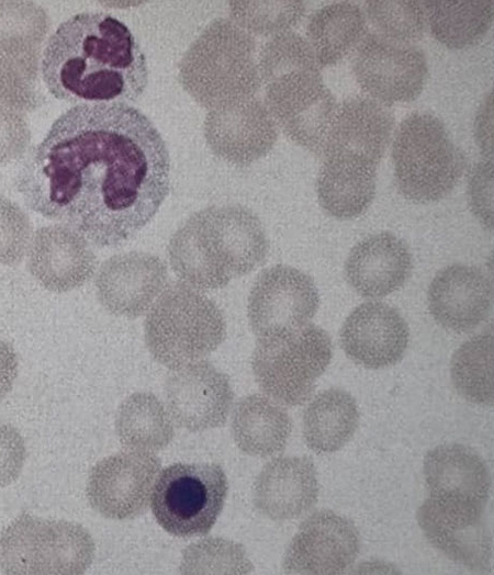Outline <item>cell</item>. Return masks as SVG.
Returning <instances> with one entry per match:
<instances>
[{
  "instance_id": "obj_1",
  "label": "cell",
  "mask_w": 494,
  "mask_h": 575,
  "mask_svg": "<svg viewBox=\"0 0 494 575\" xmlns=\"http://www.w3.org/2000/svg\"><path fill=\"white\" fill-rule=\"evenodd\" d=\"M24 203L97 247L135 237L169 192L170 157L154 123L126 103L59 115L15 177Z\"/></svg>"
},
{
  "instance_id": "obj_2",
  "label": "cell",
  "mask_w": 494,
  "mask_h": 575,
  "mask_svg": "<svg viewBox=\"0 0 494 575\" xmlns=\"http://www.w3.org/2000/svg\"><path fill=\"white\" fill-rule=\"evenodd\" d=\"M45 87L78 104L137 101L148 84L146 56L128 26L105 12H82L49 37L41 60Z\"/></svg>"
},
{
  "instance_id": "obj_3",
  "label": "cell",
  "mask_w": 494,
  "mask_h": 575,
  "mask_svg": "<svg viewBox=\"0 0 494 575\" xmlns=\"http://www.w3.org/2000/svg\"><path fill=\"white\" fill-rule=\"evenodd\" d=\"M268 251L262 223L242 205H214L198 211L168 244L172 270L198 290L226 286L262 264Z\"/></svg>"
},
{
  "instance_id": "obj_4",
  "label": "cell",
  "mask_w": 494,
  "mask_h": 575,
  "mask_svg": "<svg viewBox=\"0 0 494 575\" xmlns=\"http://www.w3.org/2000/svg\"><path fill=\"white\" fill-rule=\"evenodd\" d=\"M250 33L233 20L212 21L179 64V81L203 108L213 110L255 97L261 84Z\"/></svg>"
},
{
  "instance_id": "obj_5",
  "label": "cell",
  "mask_w": 494,
  "mask_h": 575,
  "mask_svg": "<svg viewBox=\"0 0 494 575\" xmlns=\"http://www.w3.org/2000/svg\"><path fill=\"white\" fill-rule=\"evenodd\" d=\"M144 335L153 358L173 370L216 350L226 337V322L210 297L188 284L175 283L151 305Z\"/></svg>"
},
{
  "instance_id": "obj_6",
  "label": "cell",
  "mask_w": 494,
  "mask_h": 575,
  "mask_svg": "<svg viewBox=\"0 0 494 575\" xmlns=\"http://www.w3.org/2000/svg\"><path fill=\"white\" fill-rule=\"evenodd\" d=\"M400 192L417 203L436 202L458 184L465 158L445 124L431 113L415 112L402 121L392 145Z\"/></svg>"
},
{
  "instance_id": "obj_7",
  "label": "cell",
  "mask_w": 494,
  "mask_h": 575,
  "mask_svg": "<svg viewBox=\"0 0 494 575\" xmlns=\"http://www.w3.org/2000/svg\"><path fill=\"white\" fill-rule=\"evenodd\" d=\"M94 551L81 525L22 514L0 537V568L11 575H78L89 568Z\"/></svg>"
},
{
  "instance_id": "obj_8",
  "label": "cell",
  "mask_w": 494,
  "mask_h": 575,
  "mask_svg": "<svg viewBox=\"0 0 494 575\" xmlns=\"http://www.w3.org/2000/svg\"><path fill=\"white\" fill-rule=\"evenodd\" d=\"M332 356L327 332L316 325L306 324L260 336L251 368L266 395L279 404L296 406L310 398Z\"/></svg>"
},
{
  "instance_id": "obj_9",
  "label": "cell",
  "mask_w": 494,
  "mask_h": 575,
  "mask_svg": "<svg viewBox=\"0 0 494 575\" xmlns=\"http://www.w3.org/2000/svg\"><path fill=\"white\" fill-rule=\"evenodd\" d=\"M227 491V477L218 464L173 463L157 476L151 511L157 523L172 535H203L216 522Z\"/></svg>"
},
{
  "instance_id": "obj_10",
  "label": "cell",
  "mask_w": 494,
  "mask_h": 575,
  "mask_svg": "<svg viewBox=\"0 0 494 575\" xmlns=\"http://www.w3.org/2000/svg\"><path fill=\"white\" fill-rule=\"evenodd\" d=\"M265 86L266 105L276 124L297 145L322 156L337 103L319 68L291 69Z\"/></svg>"
},
{
  "instance_id": "obj_11",
  "label": "cell",
  "mask_w": 494,
  "mask_h": 575,
  "mask_svg": "<svg viewBox=\"0 0 494 575\" xmlns=\"http://www.w3.org/2000/svg\"><path fill=\"white\" fill-rule=\"evenodd\" d=\"M352 71L361 89L388 106L419 97L428 78V64L416 45L371 32L355 49Z\"/></svg>"
},
{
  "instance_id": "obj_12",
  "label": "cell",
  "mask_w": 494,
  "mask_h": 575,
  "mask_svg": "<svg viewBox=\"0 0 494 575\" xmlns=\"http://www.w3.org/2000/svg\"><path fill=\"white\" fill-rule=\"evenodd\" d=\"M485 505L472 499L429 496L417 510V521L427 540L447 557L470 570H484L492 560Z\"/></svg>"
},
{
  "instance_id": "obj_13",
  "label": "cell",
  "mask_w": 494,
  "mask_h": 575,
  "mask_svg": "<svg viewBox=\"0 0 494 575\" xmlns=\"http://www.w3.org/2000/svg\"><path fill=\"white\" fill-rule=\"evenodd\" d=\"M160 470L153 452L126 450L99 461L87 482L90 506L102 517L128 520L146 512Z\"/></svg>"
},
{
  "instance_id": "obj_14",
  "label": "cell",
  "mask_w": 494,
  "mask_h": 575,
  "mask_svg": "<svg viewBox=\"0 0 494 575\" xmlns=\"http://www.w3.org/2000/svg\"><path fill=\"white\" fill-rule=\"evenodd\" d=\"M319 305L314 280L285 264L263 270L250 290L249 325L258 337L281 329L300 328L314 317Z\"/></svg>"
},
{
  "instance_id": "obj_15",
  "label": "cell",
  "mask_w": 494,
  "mask_h": 575,
  "mask_svg": "<svg viewBox=\"0 0 494 575\" xmlns=\"http://www.w3.org/2000/svg\"><path fill=\"white\" fill-rule=\"evenodd\" d=\"M164 392L171 419L192 432L223 426L234 401L227 375L204 360L173 369Z\"/></svg>"
},
{
  "instance_id": "obj_16",
  "label": "cell",
  "mask_w": 494,
  "mask_h": 575,
  "mask_svg": "<svg viewBox=\"0 0 494 575\" xmlns=\"http://www.w3.org/2000/svg\"><path fill=\"white\" fill-rule=\"evenodd\" d=\"M204 135L217 157L235 166H248L272 149L278 128L267 105L250 97L210 110Z\"/></svg>"
},
{
  "instance_id": "obj_17",
  "label": "cell",
  "mask_w": 494,
  "mask_h": 575,
  "mask_svg": "<svg viewBox=\"0 0 494 575\" xmlns=\"http://www.w3.org/2000/svg\"><path fill=\"white\" fill-rule=\"evenodd\" d=\"M358 553L359 537L352 522L330 510H319L305 519L292 538L283 570L288 574H341Z\"/></svg>"
},
{
  "instance_id": "obj_18",
  "label": "cell",
  "mask_w": 494,
  "mask_h": 575,
  "mask_svg": "<svg viewBox=\"0 0 494 575\" xmlns=\"http://www.w3.org/2000/svg\"><path fill=\"white\" fill-rule=\"evenodd\" d=\"M164 261L151 253L131 251L105 260L96 278L97 296L111 314L136 318L151 307L167 282Z\"/></svg>"
},
{
  "instance_id": "obj_19",
  "label": "cell",
  "mask_w": 494,
  "mask_h": 575,
  "mask_svg": "<svg viewBox=\"0 0 494 575\" xmlns=\"http://www.w3.org/2000/svg\"><path fill=\"white\" fill-rule=\"evenodd\" d=\"M32 277L46 290L63 293L89 281L97 267L90 243L64 224L38 228L27 251Z\"/></svg>"
},
{
  "instance_id": "obj_20",
  "label": "cell",
  "mask_w": 494,
  "mask_h": 575,
  "mask_svg": "<svg viewBox=\"0 0 494 575\" xmlns=\"http://www.w3.org/2000/svg\"><path fill=\"white\" fill-rule=\"evenodd\" d=\"M409 339L407 324L394 307L381 302H368L356 307L340 330L345 353L368 369L396 364Z\"/></svg>"
},
{
  "instance_id": "obj_21",
  "label": "cell",
  "mask_w": 494,
  "mask_h": 575,
  "mask_svg": "<svg viewBox=\"0 0 494 575\" xmlns=\"http://www.w3.org/2000/svg\"><path fill=\"white\" fill-rule=\"evenodd\" d=\"M394 117L388 108L363 95L337 104L323 155L349 156L378 166L391 140Z\"/></svg>"
},
{
  "instance_id": "obj_22",
  "label": "cell",
  "mask_w": 494,
  "mask_h": 575,
  "mask_svg": "<svg viewBox=\"0 0 494 575\" xmlns=\"http://www.w3.org/2000/svg\"><path fill=\"white\" fill-rule=\"evenodd\" d=\"M317 496L316 470L306 456H280L269 461L252 488L256 509L276 521L303 516L316 504Z\"/></svg>"
},
{
  "instance_id": "obj_23",
  "label": "cell",
  "mask_w": 494,
  "mask_h": 575,
  "mask_svg": "<svg viewBox=\"0 0 494 575\" xmlns=\"http://www.w3.org/2000/svg\"><path fill=\"white\" fill-rule=\"evenodd\" d=\"M491 304L490 280L476 267L449 266L429 285V311L446 329L464 332L476 328L489 316Z\"/></svg>"
},
{
  "instance_id": "obj_24",
  "label": "cell",
  "mask_w": 494,
  "mask_h": 575,
  "mask_svg": "<svg viewBox=\"0 0 494 575\" xmlns=\"http://www.w3.org/2000/svg\"><path fill=\"white\" fill-rule=\"evenodd\" d=\"M412 269L408 247L388 232L359 241L345 264L347 281L363 297H382L393 293L407 281Z\"/></svg>"
},
{
  "instance_id": "obj_25",
  "label": "cell",
  "mask_w": 494,
  "mask_h": 575,
  "mask_svg": "<svg viewBox=\"0 0 494 575\" xmlns=\"http://www.w3.org/2000/svg\"><path fill=\"white\" fill-rule=\"evenodd\" d=\"M377 167L355 157L326 156L316 182L321 206L339 219L363 214L375 195Z\"/></svg>"
},
{
  "instance_id": "obj_26",
  "label": "cell",
  "mask_w": 494,
  "mask_h": 575,
  "mask_svg": "<svg viewBox=\"0 0 494 575\" xmlns=\"http://www.w3.org/2000/svg\"><path fill=\"white\" fill-rule=\"evenodd\" d=\"M424 476L429 496L487 501L489 469L481 455L467 446L441 444L428 451Z\"/></svg>"
},
{
  "instance_id": "obj_27",
  "label": "cell",
  "mask_w": 494,
  "mask_h": 575,
  "mask_svg": "<svg viewBox=\"0 0 494 575\" xmlns=\"http://www.w3.org/2000/svg\"><path fill=\"white\" fill-rule=\"evenodd\" d=\"M288 411L267 396L243 397L234 408L232 435L236 446L252 456H271L282 451L291 435Z\"/></svg>"
},
{
  "instance_id": "obj_28",
  "label": "cell",
  "mask_w": 494,
  "mask_h": 575,
  "mask_svg": "<svg viewBox=\"0 0 494 575\" xmlns=\"http://www.w3.org/2000/svg\"><path fill=\"white\" fill-rule=\"evenodd\" d=\"M367 33L363 10L347 1L317 9L306 25V41L319 68L337 64L357 48Z\"/></svg>"
},
{
  "instance_id": "obj_29",
  "label": "cell",
  "mask_w": 494,
  "mask_h": 575,
  "mask_svg": "<svg viewBox=\"0 0 494 575\" xmlns=\"http://www.w3.org/2000/svg\"><path fill=\"white\" fill-rule=\"evenodd\" d=\"M359 410L355 398L339 388L317 394L303 414V437L316 453H330L343 448L355 435Z\"/></svg>"
},
{
  "instance_id": "obj_30",
  "label": "cell",
  "mask_w": 494,
  "mask_h": 575,
  "mask_svg": "<svg viewBox=\"0 0 494 575\" xmlns=\"http://www.w3.org/2000/svg\"><path fill=\"white\" fill-rule=\"evenodd\" d=\"M115 432L126 450L155 452L165 449L175 436L172 419L160 399L136 392L120 405Z\"/></svg>"
},
{
  "instance_id": "obj_31",
  "label": "cell",
  "mask_w": 494,
  "mask_h": 575,
  "mask_svg": "<svg viewBox=\"0 0 494 575\" xmlns=\"http://www.w3.org/2000/svg\"><path fill=\"white\" fill-rule=\"evenodd\" d=\"M431 35L451 49L478 44L493 23V1H424Z\"/></svg>"
},
{
  "instance_id": "obj_32",
  "label": "cell",
  "mask_w": 494,
  "mask_h": 575,
  "mask_svg": "<svg viewBox=\"0 0 494 575\" xmlns=\"http://www.w3.org/2000/svg\"><path fill=\"white\" fill-rule=\"evenodd\" d=\"M41 60V49L0 52V104L20 113L44 104Z\"/></svg>"
},
{
  "instance_id": "obj_33",
  "label": "cell",
  "mask_w": 494,
  "mask_h": 575,
  "mask_svg": "<svg viewBox=\"0 0 494 575\" xmlns=\"http://www.w3.org/2000/svg\"><path fill=\"white\" fill-rule=\"evenodd\" d=\"M451 379L465 399L493 404V336L478 335L465 341L451 359Z\"/></svg>"
},
{
  "instance_id": "obj_34",
  "label": "cell",
  "mask_w": 494,
  "mask_h": 575,
  "mask_svg": "<svg viewBox=\"0 0 494 575\" xmlns=\"http://www.w3.org/2000/svg\"><path fill=\"white\" fill-rule=\"evenodd\" d=\"M49 31L44 8L33 1H0V52L41 49Z\"/></svg>"
},
{
  "instance_id": "obj_35",
  "label": "cell",
  "mask_w": 494,
  "mask_h": 575,
  "mask_svg": "<svg viewBox=\"0 0 494 575\" xmlns=\"http://www.w3.org/2000/svg\"><path fill=\"white\" fill-rule=\"evenodd\" d=\"M252 568L242 544L217 537L188 545L179 566L182 574H249Z\"/></svg>"
},
{
  "instance_id": "obj_36",
  "label": "cell",
  "mask_w": 494,
  "mask_h": 575,
  "mask_svg": "<svg viewBox=\"0 0 494 575\" xmlns=\"http://www.w3.org/2000/svg\"><path fill=\"white\" fill-rule=\"evenodd\" d=\"M364 15L385 38L413 44L427 27L424 1H367Z\"/></svg>"
},
{
  "instance_id": "obj_37",
  "label": "cell",
  "mask_w": 494,
  "mask_h": 575,
  "mask_svg": "<svg viewBox=\"0 0 494 575\" xmlns=\"http://www.w3.org/2000/svg\"><path fill=\"white\" fill-rule=\"evenodd\" d=\"M233 21L248 33L278 35L289 32L305 13L303 1H233Z\"/></svg>"
},
{
  "instance_id": "obj_38",
  "label": "cell",
  "mask_w": 494,
  "mask_h": 575,
  "mask_svg": "<svg viewBox=\"0 0 494 575\" xmlns=\"http://www.w3.org/2000/svg\"><path fill=\"white\" fill-rule=\"evenodd\" d=\"M261 83L295 68H319L307 41L294 32L273 36L261 48L258 58Z\"/></svg>"
},
{
  "instance_id": "obj_39",
  "label": "cell",
  "mask_w": 494,
  "mask_h": 575,
  "mask_svg": "<svg viewBox=\"0 0 494 575\" xmlns=\"http://www.w3.org/2000/svg\"><path fill=\"white\" fill-rule=\"evenodd\" d=\"M33 227L27 214L13 201L0 195V264L15 266L27 253Z\"/></svg>"
},
{
  "instance_id": "obj_40",
  "label": "cell",
  "mask_w": 494,
  "mask_h": 575,
  "mask_svg": "<svg viewBox=\"0 0 494 575\" xmlns=\"http://www.w3.org/2000/svg\"><path fill=\"white\" fill-rule=\"evenodd\" d=\"M30 143L31 131L24 115L0 104V164L25 157Z\"/></svg>"
},
{
  "instance_id": "obj_41",
  "label": "cell",
  "mask_w": 494,
  "mask_h": 575,
  "mask_svg": "<svg viewBox=\"0 0 494 575\" xmlns=\"http://www.w3.org/2000/svg\"><path fill=\"white\" fill-rule=\"evenodd\" d=\"M26 458L23 436L10 424H0V489L21 474Z\"/></svg>"
},
{
  "instance_id": "obj_42",
  "label": "cell",
  "mask_w": 494,
  "mask_h": 575,
  "mask_svg": "<svg viewBox=\"0 0 494 575\" xmlns=\"http://www.w3.org/2000/svg\"><path fill=\"white\" fill-rule=\"evenodd\" d=\"M471 207L478 218L487 227L493 226V164L491 160L479 162L469 181Z\"/></svg>"
},
{
  "instance_id": "obj_43",
  "label": "cell",
  "mask_w": 494,
  "mask_h": 575,
  "mask_svg": "<svg viewBox=\"0 0 494 575\" xmlns=\"http://www.w3.org/2000/svg\"><path fill=\"white\" fill-rule=\"evenodd\" d=\"M18 367L14 348L0 339V401L11 391L18 375Z\"/></svg>"
},
{
  "instance_id": "obj_44",
  "label": "cell",
  "mask_w": 494,
  "mask_h": 575,
  "mask_svg": "<svg viewBox=\"0 0 494 575\" xmlns=\"http://www.w3.org/2000/svg\"><path fill=\"white\" fill-rule=\"evenodd\" d=\"M481 116L476 117V125H475V132L476 137L480 140V148L486 154L489 159H491L492 156V114H491V97H489V101L486 102L485 106H482Z\"/></svg>"
}]
</instances>
